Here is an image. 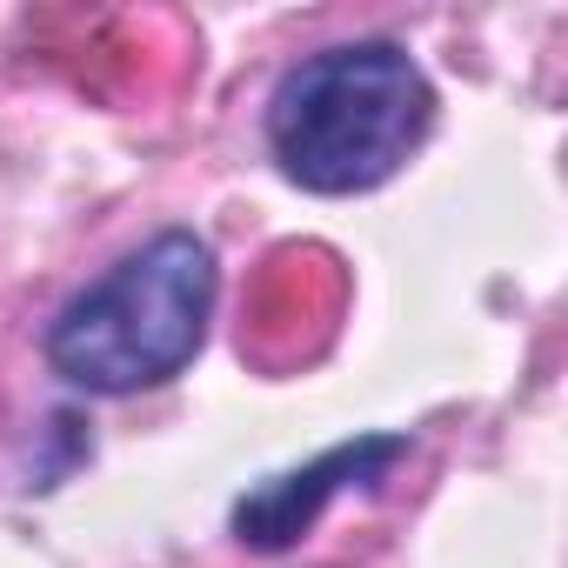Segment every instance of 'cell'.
Returning <instances> with one entry per match:
<instances>
[{"mask_svg":"<svg viewBox=\"0 0 568 568\" xmlns=\"http://www.w3.org/2000/svg\"><path fill=\"white\" fill-rule=\"evenodd\" d=\"M435 88L402 41H342L267 94V154L308 194H368L422 148Z\"/></svg>","mask_w":568,"mask_h":568,"instance_id":"6da1fadb","label":"cell"},{"mask_svg":"<svg viewBox=\"0 0 568 568\" xmlns=\"http://www.w3.org/2000/svg\"><path fill=\"white\" fill-rule=\"evenodd\" d=\"M214 288L221 274L207 241L194 227H161L48 322V368L88 395L161 388L201 355Z\"/></svg>","mask_w":568,"mask_h":568,"instance_id":"7a4b0ae2","label":"cell"},{"mask_svg":"<svg viewBox=\"0 0 568 568\" xmlns=\"http://www.w3.org/2000/svg\"><path fill=\"white\" fill-rule=\"evenodd\" d=\"M408 455H415V442H408V435H355V442H342V448L315 455L308 468H288V475H274V481L247 488V495L234 501L227 528H234V541H241V548L281 555V548H295V541L322 521V508H328L335 495H355V488L388 481Z\"/></svg>","mask_w":568,"mask_h":568,"instance_id":"3957f363","label":"cell"}]
</instances>
